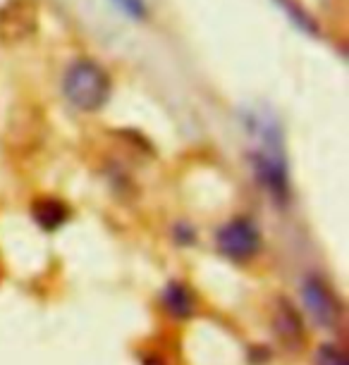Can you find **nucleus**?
I'll return each mask as SVG.
<instances>
[{"mask_svg":"<svg viewBox=\"0 0 349 365\" xmlns=\"http://www.w3.org/2000/svg\"><path fill=\"white\" fill-rule=\"evenodd\" d=\"M246 134L251 139L249 163L256 182L273 201L285 205L290 201V165L278 122L268 115L251 113L246 117Z\"/></svg>","mask_w":349,"mask_h":365,"instance_id":"obj_1","label":"nucleus"},{"mask_svg":"<svg viewBox=\"0 0 349 365\" xmlns=\"http://www.w3.org/2000/svg\"><path fill=\"white\" fill-rule=\"evenodd\" d=\"M60 91L79 113H98L111 101L113 79L101 63L91 58H77L65 67Z\"/></svg>","mask_w":349,"mask_h":365,"instance_id":"obj_2","label":"nucleus"},{"mask_svg":"<svg viewBox=\"0 0 349 365\" xmlns=\"http://www.w3.org/2000/svg\"><path fill=\"white\" fill-rule=\"evenodd\" d=\"M216 246L228 260L246 263L261 251V232L254 220L235 217L225 222L216 234Z\"/></svg>","mask_w":349,"mask_h":365,"instance_id":"obj_3","label":"nucleus"},{"mask_svg":"<svg viewBox=\"0 0 349 365\" xmlns=\"http://www.w3.org/2000/svg\"><path fill=\"white\" fill-rule=\"evenodd\" d=\"M302 303H304L306 313H309V318L316 322L318 327H325V329L338 327L340 315H342L340 299L333 294V289L328 287L323 279L316 277V274L304 279Z\"/></svg>","mask_w":349,"mask_h":365,"instance_id":"obj_4","label":"nucleus"},{"mask_svg":"<svg viewBox=\"0 0 349 365\" xmlns=\"http://www.w3.org/2000/svg\"><path fill=\"white\" fill-rule=\"evenodd\" d=\"M194 296L182 282H170L163 292V308L173 315V318H189L194 313Z\"/></svg>","mask_w":349,"mask_h":365,"instance_id":"obj_5","label":"nucleus"},{"mask_svg":"<svg viewBox=\"0 0 349 365\" xmlns=\"http://www.w3.org/2000/svg\"><path fill=\"white\" fill-rule=\"evenodd\" d=\"M34 220L44 227V230H58L67 220V205L56 201V198H44L34 205Z\"/></svg>","mask_w":349,"mask_h":365,"instance_id":"obj_6","label":"nucleus"},{"mask_svg":"<svg viewBox=\"0 0 349 365\" xmlns=\"http://www.w3.org/2000/svg\"><path fill=\"white\" fill-rule=\"evenodd\" d=\"M275 3L280 5V10L290 17V22L297 26V29H302L304 34H309V36H318V22L304 10L302 3H297V0H275Z\"/></svg>","mask_w":349,"mask_h":365,"instance_id":"obj_7","label":"nucleus"},{"mask_svg":"<svg viewBox=\"0 0 349 365\" xmlns=\"http://www.w3.org/2000/svg\"><path fill=\"white\" fill-rule=\"evenodd\" d=\"M275 320H278L280 332L285 334V339H287V341H299V339H302V334H304V332H302V322H299L297 313H294V308L287 306L285 301L280 303Z\"/></svg>","mask_w":349,"mask_h":365,"instance_id":"obj_8","label":"nucleus"},{"mask_svg":"<svg viewBox=\"0 0 349 365\" xmlns=\"http://www.w3.org/2000/svg\"><path fill=\"white\" fill-rule=\"evenodd\" d=\"M122 15L134 19V22H146L148 19V3L146 0H111Z\"/></svg>","mask_w":349,"mask_h":365,"instance_id":"obj_9","label":"nucleus"},{"mask_svg":"<svg viewBox=\"0 0 349 365\" xmlns=\"http://www.w3.org/2000/svg\"><path fill=\"white\" fill-rule=\"evenodd\" d=\"M316 365H347V356L335 344H323L316 354Z\"/></svg>","mask_w":349,"mask_h":365,"instance_id":"obj_10","label":"nucleus"}]
</instances>
